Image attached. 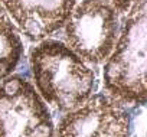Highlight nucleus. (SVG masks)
<instances>
[{"label":"nucleus","instance_id":"39448f33","mask_svg":"<svg viewBox=\"0 0 147 137\" xmlns=\"http://www.w3.org/2000/svg\"><path fill=\"white\" fill-rule=\"evenodd\" d=\"M51 133H52V127L49 123H42V124L36 126V128L33 130L35 137H49Z\"/></svg>","mask_w":147,"mask_h":137},{"label":"nucleus","instance_id":"7ed1b4c3","mask_svg":"<svg viewBox=\"0 0 147 137\" xmlns=\"http://www.w3.org/2000/svg\"><path fill=\"white\" fill-rule=\"evenodd\" d=\"M20 51V40L16 36L3 9L0 7V61H9L16 65Z\"/></svg>","mask_w":147,"mask_h":137},{"label":"nucleus","instance_id":"20e7f679","mask_svg":"<svg viewBox=\"0 0 147 137\" xmlns=\"http://www.w3.org/2000/svg\"><path fill=\"white\" fill-rule=\"evenodd\" d=\"M22 90V82L18 78H12V80H7L3 85V92L9 97H15L18 92H20Z\"/></svg>","mask_w":147,"mask_h":137},{"label":"nucleus","instance_id":"f257e3e1","mask_svg":"<svg viewBox=\"0 0 147 137\" xmlns=\"http://www.w3.org/2000/svg\"><path fill=\"white\" fill-rule=\"evenodd\" d=\"M117 15L100 0H85L71 16L66 36L71 46L90 61L105 59L117 36Z\"/></svg>","mask_w":147,"mask_h":137},{"label":"nucleus","instance_id":"f03ea898","mask_svg":"<svg viewBox=\"0 0 147 137\" xmlns=\"http://www.w3.org/2000/svg\"><path fill=\"white\" fill-rule=\"evenodd\" d=\"M28 36L38 40L58 29L75 0H2Z\"/></svg>","mask_w":147,"mask_h":137}]
</instances>
